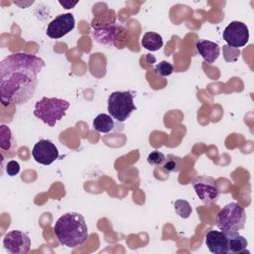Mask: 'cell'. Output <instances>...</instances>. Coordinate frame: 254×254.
<instances>
[{"instance_id":"obj_6","label":"cell","mask_w":254,"mask_h":254,"mask_svg":"<svg viewBox=\"0 0 254 254\" xmlns=\"http://www.w3.org/2000/svg\"><path fill=\"white\" fill-rule=\"evenodd\" d=\"M191 186L201 200L205 205L215 204L218 200L220 190L216 180L208 176H198L192 179Z\"/></svg>"},{"instance_id":"obj_5","label":"cell","mask_w":254,"mask_h":254,"mask_svg":"<svg viewBox=\"0 0 254 254\" xmlns=\"http://www.w3.org/2000/svg\"><path fill=\"white\" fill-rule=\"evenodd\" d=\"M107 110L113 119L124 122L136 110L134 95L130 91L112 92L107 100Z\"/></svg>"},{"instance_id":"obj_4","label":"cell","mask_w":254,"mask_h":254,"mask_svg":"<svg viewBox=\"0 0 254 254\" xmlns=\"http://www.w3.org/2000/svg\"><path fill=\"white\" fill-rule=\"evenodd\" d=\"M246 222L245 209L236 202L224 205L216 216V226L222 231H239Z\"/></svg>"},{"instance_id":"obj_10","label":"cell","mask_w":254,"mask_h":254,"mask_svg":"<svg viewBox=\"0 0 254 254\" xmlns=\"http://www.w3.org/2000/svg\"><path fill=\"white\" fill-rule=\"evenodd\" d=\"M32 156L37 163L48 166L59 158V150L52 141L42 139L34 145Z\"/></svg>"},{"instance_id":"obj_15","label":"cell","mask_w":254,"mask_h":254,"mask_svg":"<svg viewBox=\"0 0 254 254\" xmlns=\"http://www.w3.org/2000/svg\"><path fill=\"white\" fill-rule=\"evenodd\" d=\"M141 45L143 48L151 52H155L163 47V38L158 33L146 32L142 37Z\"/></svg>"},{"instance_id":"obj_19","label":"cell","mask_w":254,"mask_h":254,"mask_svg":"<svg viewBox=\"0 0 254 254\" xmlns=\"http://www.w3.org/2000/svg\"><path fill=\"white\" fill-rule=\"evenodd\" d=\"M175 210L179 216L182 218H188L191 214V206L190 203L185 199H177L174 203Z\"/></svg>"},{"instance_id":"obj_1","label":"cell","mask_w":254,"mask_h":254,"mask_svg":"<svg viewBox=\"0 0 254 254\" xmlns=\"http://www.w3.org/2000/svg\"><path fill=\"white\" fill-rule=\"evenodd\" d=\"M45 62L34 55L15 53L0 64V96L3 105H20L33 97Z\"/></svg>"},{"instance_id":"obj_21","label":"cell","mask_w":254,"mask_h":254,"mask_svg":"<svg viewBox=\"0 0 254 254\" xmlns=\"http://www.w3.org/2000/svg\"><path fill=\"white\" fill-rule=\"evenodd\" d=\"M155 71L156 73H158L161 76H168L170 74L173 73L174 71V66L172 64H170L169 62L163 61L161 63H159L156 67H155Z\"/></svg>"},{"instance_id":"obj_14","label":"cell","mask_w":254,"mask_h":254,"mask_svg":"<svg viewBox=\"0 0 254 254\" xmlns=\"http://www.w3.org/2000/svg\"><path fill=\"white\" fill-rule=\"evenodd\" d=\"M222 231V230H221ZM227 238L228 254H237L248 252L246 250L248 242L245 237L240 235L237 231H224Z\"/></svg>"},{"instance_id":"obj_17","label":"cell","mask_w":254,"mask_h":254,"mask_svg":"<svg viewBox=\"0 0 254 254\" xmlns=\"http://www.w3.org/2000/svg\"><path fill=\"white\" fill-rule=\"evenodd\" d=\"M14 144L11 130L6 125L0 126V147L2 150H10Z\"/></svg>"},{"instance_id":"obj_7","label":"cell","mask_w":254,"mask_h":254,"mask_svg":"<svg viewBox=\"0 0 254 254\" xmlns=\"http://www.w3.org/2000/svg\"><path fill=\"white\" fill-rule=\"evenodd\" d=\"M223 40L230 48H240L247 44L249 31L243 22L232 21L223 31Z\"/></svg>"},{"instance_id":"obj_22","label":"cell","mask_w":254,"mask_h":254,"mask_svg":"<svg viewBox=\"0 0 254 254\" xmlns=\"http://www.w3.org/2000/svg\"><path fill=\"white\" fill-rule=\"evenodd\" d=\"M20 172V165L17 161H9L6 165V173L8 174V176L10 177H14L16 175H18Z\"/></svg>"},{"instance_id":"obj_11","label":"cell","mask_w":254,"mask_h":254,"mask_svg":"<svg viewBox=\"0 0 254 254\" xmlns=\"http://www.w3.org/2000/svg\"><path fill=\"white\" fill-rule=\"evenodd\" d=\"M92 36L96 42L105 46H115V40L118 32L120 31V25L115 23V20L108 22L103 27H93Z\"/></svg>"},{"instance_id":"obj_23","label":"cell","mask_w":254,"mask_h":254,"mask_svg":"<svg viewBox=\"0 0 254 254\" xmlns=\"http://www.w3.org/2000/svg\"><path fill=\"white\" fill-rule=\"evenodd\" d=\"M77 3H78L77 1H75V2H71V1H64V2H62V1H60V4H61L64 9H70V8L74 7Z\"/></svg>"},{"instance_id":"obj_16","label":"cell","mask_w":254,"mask_h":254,"mask_svg":"<svg viewBox=\"0 0 254 254\" xmlns=\"http://www.w3.org/2000/svg\"><path fill=\"white\" fill-rule=\"evenodd\" d=\"M92 126L99 133H109L114 128V121L110 115L100 113L93 119Z\"/></svg>"},{"instance_id":"obj_3","label":"cell","mask_w":254,"mask_h":254,"mask_svg":"<svg viewBox=\"0 0 254 254\" xmlns=\"http://www.w3.org/2000/svg\"><path fill=\"white\" fill-rule=\"evenodd\" d=\"M69 102L58 97H46L35 103L34 115L50 127H54L66 113Z\"/></svg>"},{"instance_id":"obj_13","label":"cell","mask_w":254,"mask_h":254,"mask_svg":"<svg viewBox=\"0 0 254 254\" xmlns=\"http://www.w3.org/2000/svg\"><path fill=\"white\" fill-rule=\"evenodd\" d=\"M195 48L201 58L208 64H213L220 55V47L216 43L208 40H196Z\"/></svg>"},{"instance_id":"obj_18","label":"cell","mask_w":254,"mask_h":254,"mask_svg":"<svg viewBox=\"0 0 254 254\" xmlns=\"http://www.w3.org/2000/svg\"><path fill=\"white\" fill-rule=\"evenodd\" d=\"M182 163H183V160L180 157L174 156V155H168L162 167L168 173H174V172L177 173L181 170Z\"/></svg>"},{"instance_id":"obj_20","label":"cell","mask_w":254,"mask_h":254,"mask_svg":"<svg viewBox=\"0 0 254 254\" xmlns=\"http://www.w3.org/2000/svg\"><path fill=\"white\" fill-rule=\"evenodd\" d=\"M165 160H166V156L159 151H153L147 157L148 163L151 166H156V167L163 166Z\"/></svg>"},{"instance_id":"obj_12","label":"cell","mask_w":254,"mask_h":254,"mask_svg":"<svg viewBox=\"0 0 254 254\" xmlns=\"http://www.w3.org/2000/svg\"><path fill=\"white\" fill-rule=\"evenodd\" d=\"M205 245L213 254H228L227 238L224 231L209 230L205 236Z\"/></svg>"},{"instance_id":"obj_8","label":"cell","mask_w":254,"mask_h":254,"mask_svg":"<svg viewBox=\"0 0 254 254\" xmlns=\"http://www.w3.org/2000/svg\"><path fill=\"white\" fill-rule=\"evenodd\" d=\"M3 246L10 254H27L31 249V239L26 233L15 229L6 233Z\"/></svg>"},{"instance_id":"obj_9","label":"cell","mask_w":254,"mask_h":254,"mask_svg":"<svg viewBox=\"0 0 254 254\" xmlns=\"http://www.w3.org/2000/svg\"><path fill=\"white\" fill-rule=\"evenodd\" d=\"M75 20L72 14L64 13L57 16L48 25L46 34L52 39H60L73 30Z\"/></svg>"},{"instance_id":"obj_2","label":"cell","mask_w":254,"mask_h":254,"mask_svg":"<svg viewBox=\"0 0 254 254\" xmlns=\"http://www.w3.org/2000/svg\"><path fill=\"white\" fill-rule=\"evenodd\" d=\"M54 232L62 245L70 248L83 244L89 236L85 219L77 212L62 215L55 223Z\"/></svg>"}]
</instances>
